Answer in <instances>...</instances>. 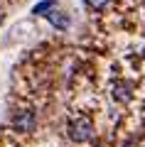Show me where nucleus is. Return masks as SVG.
<instances>
[{"instance_id": "obj_2", "label": "nucleus", "mask_w": 145, "mask_h": 147, "mask_svg": "<svg viewBox=\"0 0 145 147\" xmlns=\"http://www.w3.org/2000/svg\"><path fill=\"white\" fill-rule=\"evenodd\" d=\"M12 125H15L17 130H22V132L32 130V127H35V113H32V110H17L15 118H12Z\"/></svg>"}, {"instance_id": "obj_6", "label": "nucleus", "mask_w": 145, "mask_h": 147, "mask_svg": "<svg viewBox=\"0 0 145 147\" xmlns=\"http://www.w3.org/2000/svg\"><path fill=\"white\" fill-rule=\"evenodd\" d=\"M84 3H86V5L91 7V10H103V7L108 5L111 0H84Z\"/></svg>"}, {"instance_id": "obj_1", "label": "nucleus", "mask_w": 145, "mask_h": 147, "mask_svg": "<svg viewBox=\"0 0 145 147\" xmlns=\"http://www.w3.org/2000/svg\"><path fill=\"white\" fill-rule=\"evenodd\" d=\"M91 135H93V125L88 118H76V120L69 123V137L74 142H86L91 140Z\"/></svg>"}, {"instance_id": "obj_4", "label": "nucleus", "mask_w": 145, "mask_h": 147, "mask_svg": "<svg viewBox=\"0 0 145 147\" xmlns=\"http://www.w3.org/2000/svg\"><path fill=\"white\" fill-rule=\"evenodd\" d=\"M52 7H57V0H44V3H39V5H35V15H39V12H49Z\"/></svg>"}, {"instance_id": "obj_5", "label": "nucleus", "mask_w": 145, "mask_h": 147, "mask_svg": "<svg viewBox=\"0 0 145 147\" xmlns=\"http://www.w3.org/2000/svg\"><path fill=\"white\" fill-rule=\"evenodd\" d=\"M116 98H118V100H125V98H128V93H130V86L128 84H116Z\"/></svg>"}, {"instance_id": "obj_3", "label": "nucleus", "mask_w": 145, "mask_h": 147, "mask_svg": "<svg viewBox=\"0 0 145 147\" xmlns=\"http://www.w3.org/2000/svg\"><path fill=\"white\" fill-rule=\"evenodd\" d=\"M47 20L52 22L57 30H67V27H69V15L62 12V10H57V7H52V10L47 12Z\"/></svg>"}]
</instances>
